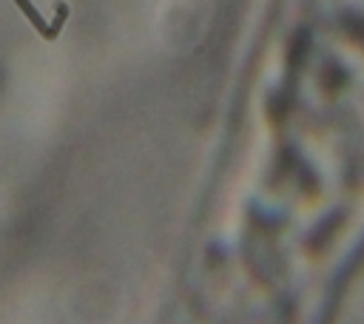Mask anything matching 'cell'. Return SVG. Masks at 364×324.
Segmentation results:
<instances>
[{"mask_svg": "<svg viewBox=\"0 0 364 324\" xmlns=\"http://www.w3.org/2000/svg\"><path fill=\"white\" fill-rule=\"evenodd\" d=\"M14 3H17V9L28 17V23L37 28V34H40V37H46V40H57V34H60V31H57L51 23H46V20H43V14L31 6V0H14Z\"/></svg>", "mask_w": 364, "mask_h": 324, "instance_id": "6da1fadb", "label": "cell"}]
</instances>
